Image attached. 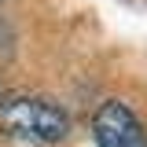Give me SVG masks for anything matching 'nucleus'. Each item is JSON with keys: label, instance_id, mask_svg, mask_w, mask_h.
<instances>
[{"label": "nucleus", "instance_id": "f257e3e1", "mask_svg": "<svg viewBox=\"0 0 147 147\" xmlns=\"http://www.w3.org/2000/svg\"><path fill=\"white\" fill-rule=\"evenodd\" d=\"M0 129L11 136L37 140V144H59L70 132V118L55 103L30 99V96H7L0 99Z\"/></svg>", "mask_w": 147, "mask_h": 147}, {"label": "nucleus", "instance_id": "f03ea898", "mask_svg": "<svg viewBox=\"0 0 147 147\" xmlns=\"http://www.w3.org/2000/svg\"><path fill=\"white\" fill-rule=\"evenodd\" d=\"M92 132H96V144L99 147H147L136 114H132L125 103H114V99L96 110Z\"/></svg>", "mask_w": 147, "mask_h": 147}]
</instances>
